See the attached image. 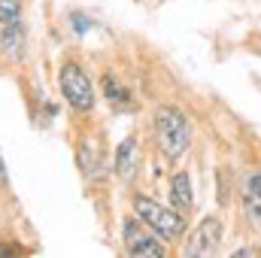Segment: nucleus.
Listing matches in <instances>:
<instances>
[{"label": "nucleus", "mask_w": 261, "mask_h": 258, "mask_svg": "<svg viewBox=\"0 0 261 258\" xmlns=\"http://www.w3.org/2000/svg\"><path fill=\"white\" fill-rule=\"evenodd\" d=\"M21 12V0H0V21H12Z\"/></svg>", "instance_id": "nucleus-11"}, {"label": "nucleus", "mask_w": 261, "mask_h": 258, "mask_svg": "<svg viewBox=\"0 0 261 258\" xmlns=\"http://www.w3.org/2000/svg\"><path fill=\"white\" fill-rule=\"evenodd\" d=\"M58 82H61V94L67 97V104L79 113H88L94 107V88H91V79L85 76V70L73 61H67L58 73Z\"/></svg>", "instance_id": "nucleus-3"}, {"label": "nucleus", "mask_w": 261, "mask_h": 258, "mask_svg": "<svg viewBox=\"0 0 261 258\" xmlns=\"http://www.w3.org/2000/svg\"><path fill=\"white\" fill-rule=\"evenodd\" d=\"M170 192H173V203L179 210L192 207V179H189V173H176L173 183H170Z\"/></svg>", "instance_id": "nucleus-9"}, {"label": "nucleus", "mask_w": 261, "mask_h": 258, "mask_svg": "<svg viewBox=\"0 0 261 258\" xmlns=\"http://www.w3.org/2000/svg\"><path fill=\"white\" fill-rule=\"evenodd\" d=\"M125 246L130 255H164V246L152 234H146L134 219L125 222Z\"/></svg>", "instance_id": "nucleus-5"}, {"label": "nucleus", "mask_w": 261, "mask_h": 258, "mask_svg": "<svg viewBox=\"0 0 261 258\" xmlns=\"http://www.w3.org/2000/svg\"><path fill=\"white\" fill-rule=\"evenodd\" d=\"M134 170H137V140L128 137V140H122L119 149H116V173H119L122 179H130Z\"/></svg>", "instance_id": "nucleus-7"}, {"label": "nucleus", "mask_w": 261, "mask_h": 258, "mask_svg": "<svg viewBox=\"0 0 261 258\" xmlns=\"http://www.w3.org/2000/svg\"><path fill=\"white\" fill-rule=\"evenodd\" d=\"M103 94H107V100L110 104H128V91L119 85V79L116 76H103Z\"/></svg>", "instance_id": "nucleus-10"}, {"label": "nucleus", "mask_w": 261, "mask_h": 258, "mask_svg": "<svg viewBox=\"0 0 261 258\" xmlns=\"http://www.w3.org/2000/svg\"><path fill=\"white\" fill-rule=\"evenodd\" d=\"M243 200H246V213H249V219H252L255 225H261V173L249 176L246 192H243Z\"/></svg>", "instance_id": "nucleus-8"}, {"label": "nucleus", "mask_w": 261, "mask_h": 258, "mask_svg": "<svg viewBox=\"0 0 261 258\" xmlns=\"http://www.w3.org/2000/svg\"><path fill=\"white\" fill-rule=\"evenodd\" d=\"M155 128H158V143L164 149L167 158H182L189 152V143H192V131L189 122L179 110L173 107H158L155 113Z\"/></svg>", "instance_id": "nucleus-1"}, {"label": "nucleus", "mask_w": 261, "mask_h": 258, "mask_svg": "<svg viewBox=\"0 0 261 258\" xmlns=\"http://www.w3.org/2000/svg\"><path fill=\"white\" fill-rule=\"evenodd\" d=\"M0 46H3V55L9 61L21 58V52H24V28H21L18 18L0 21Z\"/></svg>", "instance_id": "nucleus-6"}, {"label": "nucleus", "mask_w": 261, "mask_h": 258, "mask_svg": "<svg viewBox=\"0 0 261 258\" xmlns=\"http://www.w3.org/2000/svg\"><path fill=\"white\" fill-rule=\"evenodd\" d=\"M73 28H76V31H79V34H82V31H85V28H91V21H88V24H85V18H82V15H76V18H73Z\"/></svg>", "instance_id": "nucleus-12"}, {"label": "nucleus", "mask_w": 261, "mask_h": 258, "mask_svg": "<svg viewBox=\"0 0 261 258\" xmlns=\"http://www.w3.org/2000/svg\"><path fill=\"white\" fill-rule=\"evenodd\" d=\"M6 186V167H3V158H0V189Z\"/></svg>", "instance_id": "nucleus-13"}, {"label": "nucleus", "mask_w": 261, "mask_h": 258, "mask_svg": "<svg viewBox=\"0 0 261 258\" xmlns=\"http://www.w3.org/2000/svg\"><path fill=\"white\" fill-rule=\"evenodd\" d=\"M219 240H222V225H219V219H203L200 225H197V231L192 234V240H189V246H186V255H216L219 252Z\"/></svg>", "instance_id": "nucleus-4"}, {"label": "nucleus", "mask_w": 261, "mask_h": 258, "mask_svg": "<svg viewBox=\"0 0 261 258\" xmlns=\"http://www.w3.org/2000/svg\"><path fill=\"white\" fill-rule=\"evenodd\" d=\"M134 210H137L140 222H143V225H149V228H152L158 237H164V240H176V237L186 231V222H182V216H176L173 210L161 207L158 200L137 197V200H134Z\"/></svg>", "instance_id": "nucleus-2"}]
</instances>
